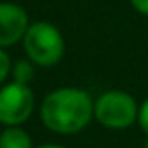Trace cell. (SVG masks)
Wrapping results in <instances>:
<instances>
[{
    "instance_id": "cell-1",
    "label": "cell",
    "mask_w": 148,
    "mask_h": 148,
    "mask_svg": "<svg viewBox=\"0 0 148 148\" xmlns=\"http://www.w3.org/2000/svg\"><path fill=\"white\" fill-rule=\"evenodd\" d=\"M41 124L58 135L81 133L94 118V99L86 90L62 86L49 92L40 105Z\"/></svg>"
},
{
    "instance_id": "cell-2",
    "label": "cell",
    "mask_w": 148,
    "mask_h": 148,
    "mask_svg": "<svg viewBox=\"0 0 148 148\" xmlns=\"http://www.w3.org/2000/svg\"><path fill=\"white\" fill-rule=\"evenodd\" d=\"M23 49L30 62L41 68H53L62 60L66 41L62 32L49 21L30 23L23 38Z\"/></svg>"
},
{
    "instance_id": "cell-3",
    "label": "cell",
    "mask_w": 148,
    "mask_h": 148,
    "mask_svg": "<svg viewBox=\"0 0 148 148\" xmlns=\"http://www.w3.org/2000/svg\"><path fill=\"white\" fill-rule=\"evenodd\" d=\"M94 118L109 130H127L139 118V105L124 90H109L94 99Z\"/></svg>"
},
{
    "instance_id": "cell-4",
    "label": "cell",
    "mask_w": 148,
    "mask_h": 148,
    "mask_svg": "<svg viewBox=\"0 0 148 148\" xmlns=\"http://www.w3.org/2000/svg\"><path fill=\"white\" fill-rule=\"evenodd\" d=\"M34 112V92L28 84L11 83L0 88V124L21 126Z\"/></svg>"
},
{
    "instance_id": "cell-5",
    "label": "cell",
    "mask_w": 148,
    "mask_h": 148,
    "mask_svg": "<svg viewBox=\"0 0 148 148\" xmlns=\"http://www.w3.org/2000/svg\"><path fill=\"white\" fill-rule=\"evenodd\" d=\"M28 25V13L23 6L13 2H0V47L2 49L23 41Z\"/></svg>"
},
{
    "instance_id": "cell-6",
    "label": "cell",
    "mask_w": 148,
    "mask_h": 148,
    "mask_svg": "<svg viewBox=\"0 0 148 148\" xmlns=\"http://www.w3.org/2000/svg\"><path fill=\"white\" fill-rule=\"evenodd\" d=\"M0 148H34L32 137L21 126H8L0 133Z\"/></svg>"
},
{
    "instance_id": "cell-7",
    "label": "cell",
    "mask_w": 148,
    "mask_h": 148,
    "mask_svg": "<svg viewBox=\"0 0 148 148\" xmlns=\"http://www.w3.org/2000/svg\"><path fill=\"white\" fill-rule=\"evenodd\" d=\"M34 62H30L28 58L26 60H17L11 68V77H13L15 83L21 84H30V81L34 79Z\"/></svg>"
},
{
    "instance_id": "cell-8",
    "label": "cell",
    "mask_w": 148,
    "mask_h": 148,
    "mask_svg": "<svg viewBox=\"0 0 148 148\" xmlns=\"http://www.w3.org/2000/svg\"><path fill=\"white\" fill-rule=\"evenodd\" d=\"M11 68H13V62H11L10 54L0 47V84L8 79V75H11Z\"/></svg>"
},
{
    "instance_id": "cell-9",
    "label": "cell",
    "mask_w": 148,
    "mask_h": 148,
    "mask_svg": "<svg viewBox=\"0 0 148 148\" xmlns=\"http://www.w3.org/2000/svg\"><path fill=\"white\" fill-rule=\"evenodd\" d=\"M137 124L143 131L148 135V98L139 105V118H137Z\"/></svg>"
},
{
    "instance_id": "cell-10",
    "label": "cell",
    "mask_w": 148,
    "mask_h": 148,
    "mask_svg": "<svg viewBox=\"0 0 148 148\" xmlns=\"http://www.w3.org/2000/svg\"><path fill=\"white\" fill-rule=\"evenodd\" d=\"M130 4L135 8V11L148 17V0H130Z\"/></svg>"
},
{
    "instance_id": "cell-11",
    "label": "cell",
    "mask_w": 148,
    "mask_h": 148,
    "mask_svg": "<svg viewBox=\"0 0 148 148\" xmlns=\"http://www.w3.org/2000/svg\"><path fill=\"white\" fill-rule=\"evenodd\" d=\"M38 148H66V146H60V145H41Z\"/></svg>"
}]
</instances>
